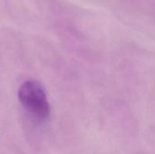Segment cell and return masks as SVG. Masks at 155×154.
<instances>
[{
	"mask_svg": "<svg viewBox=\"0 0 155 154\" xmlns=\"http://www.w3.org/2000/svg\"><path fill=\"white\" fill-rule=\"evenodd\" d=\"M18 98L24 108L36 120L45 121L50 113V107L43 86L35 81L24 83L18 91Z\"/></svg>",
	"mask_w": 155,
	"mask_h": 154,
	"instance_id": "cell-1",
	"label": "cell"
}]
</instances>
